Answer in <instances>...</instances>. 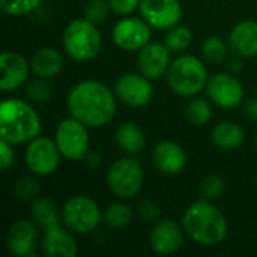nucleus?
Wrapping results in <instances>:
<instances>
[{
	"mask_svg": "<svg viewBox=\"0 0 257 257\" xmlns=\"http://www.w3.org/2000/svg\"><path fill=\"white\" fill-rule=\"evenodd\" d=\"M69 114L89 128H104L117 110L116 93L102 81L83 80L71 87L66 96Z\"/></svg>",
	"mask_w": 257,
	"mask_h": 257,
	"instance_id": "nucleus-1",
	"label": "nucleus"
},
{
	"mask_svg": "<svg viewBox=\"0 0 257 257\" xmlns=\"http://www.w3.org/2000/svg\"><path fill=\"white\" fill-rule=\"evenodd\" d=\"M30 218L42 232L41 250L47 257H75L78 245L65 226L62 212L50 197H36L30 206Z\"/></svg>",
	"mask_w": 257,
	"mask_h": 257,
	"instance_id": "nucleus-2",
	"label": "nucleus"
},
{
	"mask_svg": "<svg viewBox=\"0 0 257 257\" xmlns=\"http://www.w3.org/2000/svg\"><path fill=\"white\" fill-rule=\"evenodd\" d=\"M182 227L185 235L199 245H220L229 233L226 215L214 205V202L200 199L193 202L184 212Z\"/></svg>",
	"mask_w": 257,
	"mask_h": 257,
	"instance_id": "nucleus-3",
	"label": "nucleus"
},
{
	"mask_svg": "<svg viewBox=\"0 0 257 257\" xmlns=\"http://www.w3.org/2000/svg\"><path fill=\"white\" fill-rule=\"evenodd\" d=\"M42 122L35 107L20 98H8L0 105V137L11 145H27L39 137Z\"/></svg>",
	"mask_w": 257,
	"mask_h": 257,
	"instance_id": "nucleus-4",
	"label": "nucleus"
},
{
	"mask_svg": "<svg viewBox=\"0 0 257 257\" xmlns=\"http://www.w3.org/2000/svg\"><path fill=\"white\" fill-rule=\"evenodd\" d=\"M167 83L173 93L182 98H194L206 89L209 80L205 62L193 54L178 56L167 72Z\"/></svg>",
	"mask_w": 257,
	"mask_h": 257,
	"instance_id": "nucleus-5",
	"label": "nucleus"
},
{
	"mask_svg": "<svg viewBox=\"0 0 257 257\" xmlns=\"http://www.w3.org/2000/svg\"><path fill=\"white\" fill-rule=\"evenodd\" d=\"M63 51L75 62L93 60L102 47V36L90 20L75 18L68 23L62 36Z\"/></svg>",
	"mask_w": 257,
	"mask_h": 257,
	"instance_id": "nucleus-6",
	"label": "nucleus"
},
{
	"mask_svg": "<svg viewBox=\"0 0 257 257\" xmlns=\"http://www.w3.org/2000/svg\"><path fill=\"white\" fill-rule=\"evenodd\" d=\"M145 185V170L140 161L126 155L113 161L107 170V187L119 200H131Z\"/></svg>",
	"mask_w": 257,
	"mask_h": 257,
	"instance_id": "nucleus-7",
	"label": "nucleus"
},
{
	"mask_svg": "<svg viewBox=\"0 0 257 257\" xmlns=\"http://www.w3.org/2000/svg\"><path fill=\"white\" fill-rule=\"evenodd\" d=\"M60 212L65 226L75 235L92 233L102 223V212L98 203L89 196H71L63 203Z\"/></svg>",
	"mask_w": 257,
	"mask_h": 257,
	"instance_id": "nucleus-8",
	"label": "nucleus"
},
{
	"mask_svg": "<svg viewBox=\"0 0 257 257\" xmlns=\"http://www.w3.org/2000/svg\"><path fill=\"white\" fill-rule=\"evenodd\" d=\"M54 142L63 158L69 161H81L87 157L90 148L89 126L72 116L63 119L54 131Z\"/></svg>",
	"mask_w": 257,
	"mask_h": 257,
	"instance_id": "nucleus-9",
	"label": "nucleus"
},
{
	"mask_svg": "<svg viewBox=\"0 0 257 257\" xmlns=\"http://www.w3.org/2000/svg\"><path fill=\"white\" fill-rule=\"evenodd\" d=\"M62 154L54 142L45 136H39L27 143L24 161L29 172L35 176H50L60 164Z\"/></svg>",
	"mask_w": 257,
	"mask_h": 257,
	"instance_id": "nucleus-10",
	"label": "nucleus"
},
{
	"mask_svg": "<svg viewBox=\"0 0 257 257\" xmlns=\"http://www.w3.org/2000/svg\"><path fill=\"white\" fill-rule=\"evenodd\" d=\"M113 44L126 53L140 51L152 41V27L142 17H123L111 30Z\"/></svg>",
	"mask_w": 257,
	"mask_h": 257,
	"instance_id": "nucleus-11",
	"label": "nucleus"
},
{
	"mask_svg": "<svg viewBox=\"0 0 257 257\" xmlns=\"http://www.w3.org/2000/svg\"><path fill=\"white\" fill-rule=\"evenodd\" d=\"M208 98L218 107L232 110L242 104L245 89L241 80L232 72H217L209 77L206 83Z\"/></svg>",
	"mask_w": 257,
	"mask_h": 257,
	"instance_id": "nucleus-12",
	"label": "nucleus"
},
{
	"mask_svg": "<svg viewBox=\"0 0 257 257\" xmlns=\"http://www.w3.org/2000/svg\"><path fill=\"white\" fill-rule=\"evenodd\" d=\"M114 93L117 101L126 107H145L154 98L152 80L145 77L142 72H126L117 78L114 84Z\"/></svg>",
	"mask_w": 257,
	"mask_h": 257,
	"instance_id": "nucleus-13",
	"label": "nucleus"
},
{
	"mask_svg": "<svg viewBox=\"0 0 257 257\" xmlns=\"http://www.w3.org/2000/svg\"><path fill=\"white\" fill-rule=\"evenodd\" d=\"M140 17L157 30H169L181 23L182 5L179 0H142Z\"/></svg>",
	"mask_w": 257,
	"mask_h": 257,
	"instance_id": "nucleus-14",
	"label": "nucleus"
},
{
	"mask_svg": "<svg viewBox=\"0 0 257 257\" xmlns=\"http://www.w3.org/2000/svg\"><path fill=\"white\" fill-rule=\"evenodd\" d=\"M172 62V51L166 45V42L151 41L137 54L139 72H142L152 81L166 77Z\"/></svg>",
	"mask_w": 257,
	"mask_h": 257,
	"instance_id": "nucleus-15",
	"label": "nucleus"
},
{
	"mask_svg": "<svg viewBox=\"0 0 257 257\" xmlns=\"http://www.w3.org/2000/svg\"><path fill=\"white\" fill-rule=\"evenodd\" d=\"M33 220H17L6 232V248L12 256L32 257L36 254L39 244V232Z\"/></svg>",
	"mask_w": 257,
	"mask_h": 257,
	"instance_id": "nucleus-16",
	"label": "nucleus"
},
{
	"mask_svg": "<svg viewBox=\"0 0 257 257\" xmlns=\"http://www.w3.org/2000/svg\"><path fill=\"white\" fill-rule=\"evenodd\" d=\"M185 236L187 235L182 224L166 218L152 226L149 233V245L154 253L160 256H170L181 250Z\"/></svg>",
	"mask_w": 257,
	"mask_h": 257,
	"instance_id": "nucleus-17",
	"label": "nucleus"
},
{
	"mask_svg": "<svg viewBox=\"0 0 257 257\" xmlns=\"http://www.w3.org/2000/svg\"><path fill=\"white\" fill-rule=\"evenodd\" d=\"M0 89L2 92H15L29 78L30 69V60H27L21 53L18 51H3L0 56Z\"/></svg>",
	"mask_w": 257,
	"mask_h": 257,
	"instance_id": "nucleus-18",
	"label": "nucleus"
},
{
	"mask_svg": "<svg viewBox=\"0 0 257 257\" xmlns=\"http://www.w3.org/2000/svg\"><path fill=\"white\" fill-rule=\"evenodd\" d=\"M152 161L154 166L167 176H176L181 175L188 163V157L185 149L170 140H163L155 145L152 149Z\"/></svg>",
	"mask_w": 257,
	"mask_h": 257,
	"instance_id": "nucleus-19",
	"label": "nucleus"
},
{
	"mask_svg": "<svg viewBox=\"0 0 257 257\" xmlns=\"http://www.w3.org/2000/svg\"><path fill=\"white\" fill-rule=\"evenodd\" d=\"M229 45L239 57L257 56V21L244 20L235 24L229 35Z\"/></svg>",
	"mask_w": 257,
	"mask_h": 257,
	"instance_id": "nucleus-20",
	"label": "nucleus"
},
{
	"mask_svg": "<svg viewBox=\"0 0 257 257\" xmlns=\"http://www.w3.org/2000/svg\"><path fill=\"white\" fill-rule=\"evenodd\" d=\"M63 68V57L54 47H42L30 57V69L38 78L51 80L60 74Z\"/></svg>",
	"mask_w": 257,
	"mask_h": 257,
	"instance_id": "nucleus-21",
	"label": "nucleus"
},
{
	"mask_svg": "<svg viewBox=\"0 0 257 257\" xmlns=\"http://www.w3.org/2000/svg\"><path fill=\"white\" fill-rule=\"evenodd\" d=\"M116 145L122 152L126 155L136 157L139 155L146 146V136L145 131L136 122H123L116 128L114 133Z\"/></svg>",
	"mask_w": 257,
	"mask_h": 257,
	"instance_id": "nucleus-22",
	"label": "nucleus"
},
{
	"mask_svg": "<svg viewBox=\"0 0 257 257\" xmlns=\"http://www.w3.org/2000/svg\"><path fill=\"white\" fill-rule=\"evenodd\" d=\"M211 140L221 151H235L244 143L245 131L233 120H223L212 128Z\"/></svg>",
	"mask_w": 257,
	"mask_h": 257,
	"instance_id": "nucleus-23",
	"label": "nucleus"
},
{
	"mask_svg": "<svg viewBox=\"0 0 257 257\" xmlns=\"http://www.w3.org/2000/svg\"><path fill=\"white\" fill-rule=\"evenodd\" d=\"M134 217L133 208L126 203V200H119L105 208L102 212V221L111 229H123L131 224Z\"/></svg>",
	"mask_w": 257,
	"mask_h": 257,
	"instance_id": "nucleus-24",
	"label": "nucleus"
},
{
	"mask_svg": "<svg viewBox=\"0 0 257 257\" xmlns=\"http://www.w3.org/2000/svg\"><path fill=\"white\" fill-rule=\"evenodd\" d=\"M185 116H187V119H188V122L191 125H194V126H205L212 119V107H211L208 99L194 96L187 104Z\"/></svg>",
	"mask_w": 257,
	"mask_h": 257,
	"instance_id": "nucleus-25",
	"label": "nucleus"
},
{
	"mask_svg": "<svg viewBox=\"0 0 257 257\" xmlns=\"http://www.w3.org/2000/svg\"><path fill=\"white\" fill-rule=\"evenodd\" d=\"M164 42L170 48L172 53H179L181 54V53H185L190 48V45L193 42V33L187 26L179 23L175 27L167 30Z\"/></svg>",
	"mask_w": 257,
	"mask_h": 257,
	"instance_id": "nucleus-26",
	"label": "nucleus"
},
{
	"mask_svg": "<svg viewBox=\"0 0 257 257\" xmlns=\"http://www.w3.org/2000/svg\"><path fill=\"white\" fill-rule=\"evenodd\" d=\"M229 47L226 41H223L218 36H209L206 38L200 45L202 57L211 63H221L227 59Z\"/></svg>",
	"mask_w": 257,
	"mask_h": 257,
	"instance_id": "nucleus-27",
	"label": "nucleus"
},
{
	"mask_svg": "<svg viewBox=\"0 0 257 257\" xmlns=\"http://www.w3.org/2000/svg\"><path fill=\"white\" fill-rule=\"evenodd\" d=\"M226 190V182L220 175H209L206 176L199 185V196L200 199L215 202L218 200Z\"/></svg>",
	"mask_w": 257,
	"mask_h": 257,
	"instance_id": "nucleus-28",
	"label": "nucleus"
},
{
	"mask_svg": "<svg viewBox=\"0 0 257 257\" xmlns=\"http://www.w3.org/2000/svg\"><path fill=\"white\" fill-rule=\"evenodd\" d=\"M42 0H0V8L6 15L21 17L36 11Z\"/></svg>",
	"mask_w": 257,
	"mask_h": 257,
	"instance_id": "nucleus-29",
	"label": "nucleus"
},
{
	"mask_svg": "<svg viewBox=\"0 0 257 257\" xmlns=\"http://www.w3.org/2000/svg\"><path fill=\"white\" fill-rule=\"evenodd\" d=\"M51 95H53L51 87L48 83H45V78H38L27 84V96L33 104L38 105L47 104L51 99Z\"/></svg>",
	"mask_w": 257,
	"mask_h": 257,
	"instance_id": "nucleus-30",
	"label": "nucleus"
},
{
	"mask_svg": "<svg viewBox=\"0 0 257 257\" xmlns=\"http://www.w3.org/2000/svg\"><path fill=\"white\" fill-rule=\"evenodd\" d=\"M38 191H39V184L35 178H30V176L20 178L14 187V194L21 202L35 200Z\"/></svg>",
	"mask_w": 257,
	"mask_h": 257,
	"instance_id": "nucleus-31",
	"label": "nucleus"
},
{
	"mask_svg": "<svg viewBox=\"0 0 257 257\" xmlns=\"http://www.w3.org/2000/svg\"><path fill=\"white\" fill-rule=\"evenodd\" d=\"M111 11L108 0H89L86 9H84V17L90 20L95 24H99L105 21L108 17V12Z\"/></svg>",
	"mask_w": 257,
	"mask_h": 257,
	"instance_id": "nucleus-32",
	"label": "nucleus"
},
{
	"mask_svg": "<svg viewBox=\"0 0 257 257\" xmlns=\"http://www.w3.org/2000/svg\"><path fill=\"white\" fill-rule=\"evenodd\" d=\"M137 215L143 223H157L160 217V208L152 200H145L137 208Z\"/></svg>",
	"mask_w": 257,
	"mask_h": 257,
	"instance_id": "nucleus-33",
	"label": "nucleus"
},
{
	"mask_svg": "<svg viewBox=\"0 0 257 257\" xmlns=\"http://www.w3.org/2000/svg\"><path fill=\"white\" fill-rule=\"evenodd\" d=\"M108 3L116 15L128 17L140 8L142 0H108Z\"/></svg>",
	"mask_w": 257,
	"mask_h": 257,
	"instance_id": "nucleus-34",
	"label": "nucleus"
},
{
	"mask_svg": "<svg viewBox=\"0 0 257 257\" xmlns=\"http://www.w3.org/2000/svg\"><path fill=\"white\" fill-rule=\"evenodd\" d=\"M15 163V151H14V145H11L9 142L2 140L0 142V167L3 172H6L8 169H11Z\"/></svg>",
	"mask_w": 257,
	"mask_h": 257,
	"instance_id": "nucleus-35",
	"label": "nucleus"
},
{
	"mask_svg": "<svg viewBox=\"0 0 257 257\" xmlns=\"http://www.w3.org/2000/svg\"><path fill=\"white\" fill-rule=\"evenodd\" d=\"M245 113H247L248 117L256 119L257 120V95L256 96H253V98H250V99L245 102Z\"/></svg>",
	"mask_w": 257,
	"mask_h": 257,
	"instance_id": "nucleus-36",
	"label": "nucleus"
},
{
	"mask_svg": "<svg viewBox=\"0 0 257 257\" xmlns=\"http://www.w3.org/2000/svg\"><path fill=\"white\" fill-rule=\"evenodd\" d=\"M227 69H229V72H232V74H235V75H236V74L242 69V65H241V62H239V60H230V63H229Z\"/></svg>",
	"mask_w": 257,
	"mask_h": 257,
	"instance_id": "nucleus-37",
	"label": "nucleus"
},
{
	"mask_svg": "<svg viewBox=\"0 0 257 257\" xmlns=\"http://www.w3.org/2000/svg\"><path fill=\"white\" fill-rule=\"evenodd\" d=\"M256 146H257V139H256Z\"/></svg>",
	"mask_w": 257,
	"mask_h": 257,
	"instance_id": "nucleus-38",
	"label": "nucleus"
}]
</instances>
